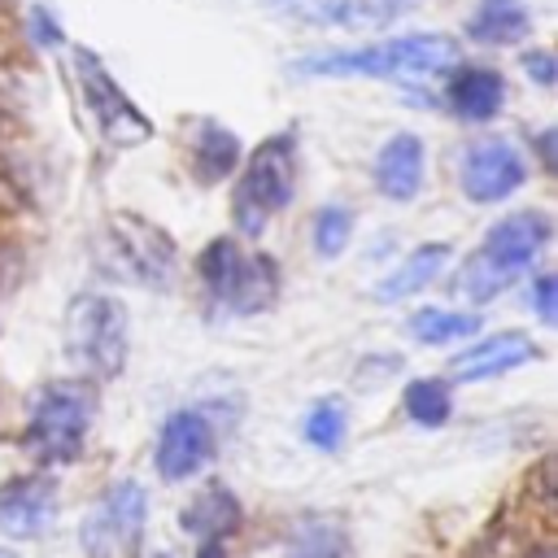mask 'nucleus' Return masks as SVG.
Listing matches in <instances>:
<instances>
[{
    "mask_svg": "<svg viewBox=\"0 0 558 558\" xmlns=\"http://www.w3.org/2000/svg\"><path fill=\"white\" fill-rule=\"evenodd\" d=\"M458 44L449 35H397L384 44L366 48H331V52H310L292 70L296 74H362V78H436L453 70Z\"/></svg>",
    "mask_w": 558,
    "mask_h": 558,
    "instance_id": "nucleus-1",
    "label": "nucleus"
},
{
    "mask_svg": "<svg viewBox=\"0 0 558 558\" xmlns=\"http://www.w3.org/2000/svg\"><path fill=\"white\" fill-rule=\"evenodd\" d=\"M545 244H549V218L541 209H523V214H510V218L493 222L484 244L462 266V279H458L462 292L471 301H493L497 292H506L536 262V253Z\"/></svg>",
    "mask_w": 558,
    "mask_h": 558,
    "instance_id": "nucleus-2",
    "label": "nucleus"
},
{
    "mask_svg": "<svg viewBox=\"0 0 558 558\" xmlns=\"http://www.w3.org/2000/svg\"><path fill=\"white\" fill-rule=\"evenodd\" d=\"M292 192H296V140L292 135H270L248 153L244 174L235 183V201H231L235 227L244 235H262L266 222L279 209H288Z\"/></svg>",
    "mask_w": 558,
    "mask_h": 558,
    "instance_id": "nucleus-3",
    "label": "nucleus"
},
{
    "mask_svg": "<svg viewBox=\"0 0 558 558\" xmlns=\"http://www.w3.org/2000/svg\"><path fill=\"white\" fill-rule=\"evenodd\" d=\"M65 353L92 379H118L126 366V305L105 292H83L65 310Z\"/></svg>",
    "mask_w": 558,
    "mask_h": 558,
    "instance_id": "nucleus-4",
    "label": "nucleus"
},
{
    "mask_svg": "<svg viewBox=\"0 0 558 558\" xmlns=\"http://www.w3.org/2000/svg\"><path fill=\"white\" fill-rule=\"evenodd\" d=\"M201 283L214 305L231 314H262L279 296V266L266 253H244L235 240H214L201 248Z\"/></svg>",
    "mask_w": 558,
    "mask_h": 558,
    "instance_id": "nucleus-5",
    "label": "nucleus"
},
{
    "mask_svg": "<svg viewBox=\"0 0 558 558\" xmlns=\"http://www.w3.org/2000/svg\"><path fill=\"white\" fill-rule=\"evenodd\" d=\"M92 410H96V401H92V388L83 379H52V384H44L35 405H31L26 449L44 466L74 462L83 453V436H87Z\"/></svg>",
    "mask_w": 558,
    "mask_h": 558,
    "instance_id": "nucleus-6",
    "label": "nucleus"
},
{
    "mask_svg": "<svg viewBox=\"0 0 558 558\" xmlns=\"http://www.w3.org/2000/svg\"><path fill=\"white\" fill-rule=\"evenodd\" d=\"M74 74L83 87V100L96 118L100 140H109L113 148H135L153 140V122L140 105H131V96L118 87V78L105 70V61H96V52L74 48Z\"/></svg>",
    "mask_w": 558,
    "mask_h": 558,
    "instance_id": "nucleus-7",
    "label": "nucleus"
},
{
    "mask_svg": "<svg viewBox=\"0 0 558 558\" xmlns=\"http://www.w3.org/2000/svg\"><path fill=\"white\" fill-rule=\"evenodd\" d=\"M144 514H148V493L135 480L113 484L83 519V549L87 558H118L126 554L140 532H144Z\"/></svg>",
    "mask_w": 558,
    "mask_h": 558,
    "instance_id": "nucleus-8",
    "label": "nucleus"
},
{
    "mask_svg": "<svg viewBox=\"0 0 558 558\" xmlns=\"http://www.w3.org/2000/svg\"><path fill=\"white\" fill-rule=\"evenodd\" d=\"M109 240H113V257L126 262V275L135 283L170 288L179 253H174V240L161 227H153L148 218H135V214H113L109 218Z\"/></svg>",
    "mask_w": 558,
    "mask_h": 558,
    "instance_id": "nucleus-9",
    "label": "nucleus"
},
{
    "mask_svg": "<svg viewBox=\"0 0 558 558\" xmlns=\"http://www.w3.org/2000/svg\"><path fill=\"white\" fill-rule=\"evenodd\" d=\"M527 166L519 157V148L510 140H475L462 157V192L475 201V205H488V201H506L519 183H523Z\"/></svg>",
    "mask_w": 558,
    "mask_h": 558,
    "instance_id": "nucleus-10",
    "label": "nucleus"
},
{
    "mask_svg": "<svg viewBox=\"0 0 558 558\" xmlns=\"http://www.w3.org/2000/svg\"><path fill=\"white\" fill-rule=\"evenodd\" d=\"M214 453V427L201 410H174L161 423L157 436V475L161 480H187L196 475Z\"/></svg>",
    "mask_w": 558,
    "mask_h": 558,
    "instance_id": "nucleus-11",
    "label": "nucleus"
},
{
    "mask_svg": "<svg viewBox=\"0 0 558 558\" xmlns=\"http://www.w3.org/2000/svg\"><path fill=\"white\" fill-rule=\"evenodd\" d=\"M57 519V480L44 471L17 475L9 484H0V532L13 541H26L35 532H44Z\"/></svg>",
    "mask_w": 558,
    "mask_h": 558,
    "instance_id": "nucleus-12",
    "label": "nucleus"
},
{
    "mask_svg": "<svg viewBox=\"0 0 558 558\" xmlns=\"http://www.w3.org/2000/svg\"><path fill=\"white\" fill-rule=\"evenodd\" d=\"M532 357H541V349L523 331H497V336L480 340L475 349L458 353L453 366H449V375H453V384H480V379L506 375V371H514V366H523Z\"/></svg>",
    "mask_w": 558,
    "mask_h": 558,
    "instance_id": "nucleus-13",
    "label": "nucleus"
},
{
    "mask_svg": "<svg viewBox=\"0 0 558 558\" xmlns=\"http://www.w3.org/2000/svg\"><path fill=\"white\" fill-rule=\"evenodd\" d=\"M375 183L388 201H410L423 183V140L401 131L375 157Z\"/></svg>",
    "mask_w": 558,
    "mask_h": 558,
    "instance_id": "nucleus-14",
    "label": "nucleus"
},
{
    "mask_svg": "<svg viewBox=\"0 0 558 558\" xmlns=\"http://www.w3.org/2000/svg\"><path fill=\"white\" fill-rule=\"evenodd\" d=\"M506 105V78L488 65H462L449 78V109L466 122H488Z\"/></svg>",
    "mask_w": 558,
    "mask_h": 558,
    "instance_id": "nucleus-15",
    "label": "nucleus"
},
{
    "mask_svg": "<svg viewBox=\"0 0 558 558\" xmlns=\"http://www.w3.org/2000/svg\"><path fill=\"white\" fill-rule=\"evenodd\" d=\"M240 166V140L222 122H201L192 131V170L201 183H218Z\"/></svg>",
    "mask_w": 558,
    "mask_h": 558,
    "instance_id": "nucleus-16",
    "label": "nucleus"
},
{
    "mask_svg": "<svg viewBox=\"0 0 558 558\" xmlns=\"http://www.w3.org/2000/svg\"><path fill=\"white\" fill-rule=\"evenodd\" d=\"M445 262H449V244H423V248H414V253L375 288V296H379V301H401V296L423 292V288L445 270Z\"/></svg>",
    "mask_w": 558,
    "mask_h": 558,
    "instance_id": "nucleus-17",
    "label": "nucleus"
},
{
    "mask_svg": "<svg viewBox=\"0 0 558 558\" xmlns=\"http://www.w3.org/2000/svg\"><path fill=\"white\" fill-rule=\"evenodd\" d=\"M466 31L480 44H514V39H523L532 31V17H527L523 0H480V9L471 13Z\"/></svg>",
    "mask_w": 558,
    "mask_h": 558,
    "instance_id": "nucleus-18",
    "label": "nucleus"
},
{
    "mask_svg": "<svg viewBox=\"0 0 558 558\" xmlns=\"http://www.w3.org/2000/svg\"><path fill=\"white\" fill-rule=\"evenodd\" d=\"M183 527L196 532L201 541H222L227 532L240 527V501L222 484H214L201 497H192V506L183 510Z\"/></svg>",
    "mask_w": 558,
    "mask_h": 558,
    "instance_id": "nucleus-19",
    "label": "nucleus"
},
{
    "mask_svg": "<svg viewBox=\"0 0 558 558\" xmlns=\"http://www.w3.org/2000/svg\"><path fill=\"white\" fill-rule=\"evenodd\" d=\"M288 558H349V527L336 514H310L292 527Z\"/></svg>",
    "mask_w": 558,
    "mask_h": 558,
    "instance_id": "nucleus-20",
    "label": "nucleus"
},
{
    "mask_svg": "<svg viewBox=\"0 0 558 558\" xmlns=\"http://www.w3.org/2000/svg\"><path fill=\"white\" fill-rule=\"evenodd\" d=\"M292 13H301L305 22H323V26H349V31H366L388 22V9L379 0H292Z\"/></svg>",
    "mask_w": 558,
    "mask_h": 558,
    "instance_id": "nucleus-21",
    "label": "nucleus"
},
{
    "mask_svg": "<svg viewBox=\"0 0 558 558\" xmlns=\"http://www.w3.org/2000/svg\"><path fill=\"white\" fill-rule=\"evenodd\" d=\"M405 331L418 344H449V340H462V336L480 331V318L458 314V310H418V314L405 318Z\"/></svg>",
    "mask_w": 558,
    "mask_h": 558,
    "instance_id": "nucleus-22",
    "label": "nucleus"
},
{
    "mask_svg": "<svg viewBox=\"0 0 558 558\" xmlns=\"http://www.w3.org/2000/svg\"><path fill=\"white\" fill-rule=\"evenodd\" d=\"M401 401H405V414L418 427H440L449 418V410H453L445 379H414V384H405V397Z\"/></svg>",
    "mask_w": 558,
    "mask_h": 558,
    "instance_id": "nucleus-23",
    "label": "nucleus"
},
{
    "mask_svg": "<svg viewBox=\"0 0 558 558\" xmlns=\"http://www.w3.org/2000/svg\"><path fill=\"white\" fill-rule=\"evenodd\" d=\"M305 440L314 445V449H336L340 445V436H344V405L336 401V397H323L310 414H305Z\"/></svg>",
    "mask_w": 558,
    "mask_h": 558,
    "instance_id": "nucleus-24",
    "label": "nucleus"
},
{
    "mask_svg": "<svg viewBox=\"0 0 558 558\" xmlns=\"http://www.w3.org/2000/svg\"><path fill=\"white\" fill-rule=\"evenodd\" d=\"M349 231H353V218H349V209H340V205H323V209L314 214V248H318L323 257H336V253H344V244H349Z\"/></svg>",
    "mask_w": 558,
    "mask_h": 558,
    "instance_id": "nucleus-25",
    "label": "nucleus"
},
{
    "mask_svg": "<svg viewBox=\"0 0 558 558\" xmlns=\"http://www.w3.org/2000/svg\"><path fill=\"white\" fill-rule=\"evenodd\" d=\"M532 305H536V314H541L545 323L558 318V279H554V275H541V279L532 283Z\"/></svg>",
    "mask_w": 558,
    "mask_h": 558,
    "instance_id": "nucleus-26",
    "label": "nucleus"
},
{
    "mask_svg": "<svg viewBox=\"0 0 558 558\" xmlns=\"http://www.w3.org/2000/svg\"><path fill=\"white\" fill-rule=\"evenodd\" d=\"M523 70H527V74H532L541 87H549V83L558 78V70H554V57H549V52H541V48H536V52H523Z\"/></svg>",
    "mask_w": 558,
    "mask_h": 558,
    "instance_id": "nucleus-27",
    "label": "nucleus"
},
{
    "mask_svg": "<svg viewBox=\"0 0 558 558\" xmlns=\"http://www.w3.org/2000/svg\"><path fill=\"white\" fill-rule=\"evenodd\" d=\"M196 558H227V549H222V541H205V545L196 549Z\"/></svg>",
    "mask_w": 558,
    "mask_h": 558,
    "instance_id": "nucleus-28",
    "label": "nucleus"
},
{
    "mask_svg": "<svg viewBox=\"0 0 558 558\" xmlns=\"http://www.w3.org/2000/svg\"><path fill=\"white\" fill-rule=\"evenodd\" d=\"M523 558H558V554H554V545H536V549L523 554Z\"/></svg>",
    "mask_w": 558,
    "mask_h": 558,
    "instance_id": "nucleus-29",
    "label": "nucleus"
},
{
    "mask_svg": "<svg viewBox=\"0 0 558 558\" xmlns=\"http://www.w3.org/2000/svg\"><path fill=\"white\" fill-rule=\"evenodd\" d=\"M379 4H384V9L392 13V9H405V4H414V0H379Z\"/></svg>",
    "mask_w": 558,
    "mask_h": 558,
    "instance_id": "nucleus-30",
    "label": "nucleus"
},
{
    "mask_svg": "<svg viewBox=\"0 0 558 558\" xmlns=\"http://www.w3.org/2000/svg\"><path fill=\"white\" fill-rule=\"evenodd\" d=\"M0 558H13V549H0Z\"/></svg>",
    "mask_w": 558,
    "mask_h": 558,
    "instance_id": "nucleus-31",
    "label": "nucleus"
},
{
    "mask_svg": "<svg viewBox=\"0 0 558 558\" xmlns=\"http://www.w3.org/2000/svg\"><path fill=\"white\" fill-rule=\"evenodd\" d=\"M279 4H292V0H279Z\"/></svg>",
    "mask_w": 558,
    "mask_h": 558,
    "instance_id": "nucleus-32",
    "label": "nucleus"
},
{
    "mask_svg": "<svg viewBox=\"0 0 558 558\" xmlns=\"http://www.w3.org/2000/svg\"><path fill=\"white\" fill-rule=\"evenodd\" d=\"M157 558H166V554H157Z\"/></svg>",
    "mask_w": 558,
    "mask_h": 558,
    "instance_id": "nucleus-33",
    "label": "nucleus"
}]
</instances>
